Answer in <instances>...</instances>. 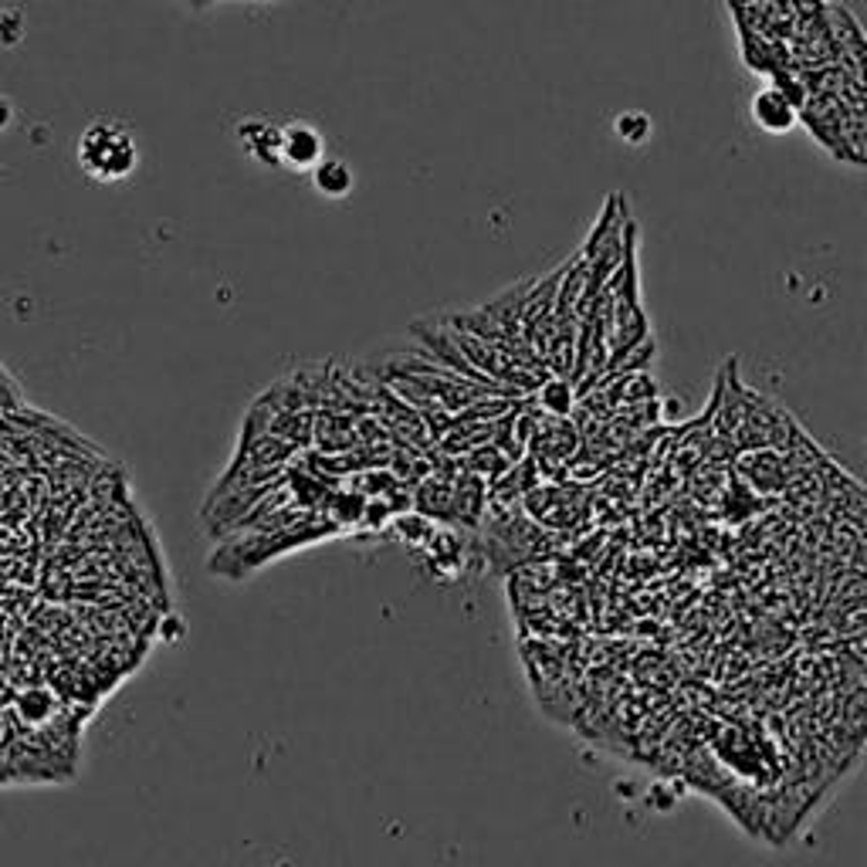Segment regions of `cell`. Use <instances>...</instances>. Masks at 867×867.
<instances>
[{"label": "cell", "mask_w": 867, "mask_h": 867, "mask_svg": "<svg viewBox=\"0 0 867 867\" xmlns=\"http://www.w3.org/2000/svg\"><path fill=\"white\" fill-rule=\"evenodd\" d=\"M75 159L88 180L95 184H123L139 167L136 133L119 119H95L82 129Z\"/></svg>", "instance_id": "1"}, {"label": "cell", "mask_w": 867, "mask_h": 867, "mask_svg": "<svg viewBox=\"0 0 867 867\" xmlns=\"http://www.w3.org/2000/svg\"><path fill=\"white\" fill-rule=\"evenodd\" d=\"M325 156V133L309 119H285L279 139V170L309 174Z\"/></svg>", "instance_id": "2"}, {"label": "cell", "mask_w": 867, "mask_h": 867, "mask_svg": "<svg viewBox=\"0 0 867 867\" xmlns=\"http://www.w3.org/2000/svg\"><path fill=\"white\" fill-rule=\"evenodd\" d=\"M749 116H752L755 129H763L770 136H783L800 126V108L780 85L759 88L749 102Z\"/></svg>", "instance_id": "3"}, {"label": "cell", "mask_w": 867, "mask_h": 867, "mask_svg": "<svg viewBox=\"0 0 867 867\" xmlns=\"http://www.w3.org/2000/svg\"><path fill=\"white\" fill-rule=\"evenodd\" d=\"M238 146L244 156H251L261 167L279 170V139H282V123L268 116H244L234 129Z\"/></svg>", "instance_id": "4"}, {"label": "cell", "mask_w": 867, "mask_h": 867, "mask_svg": "<svg viewBox=\"0 0 867 867\" xmlns=\"http://www.w3.org/2000/svg\"><path fill=\"white\" fill-rule=\"evenodd\" d=\"M309 180H312L315 194L325 197V200H346L353 194V187H356L353 167L346 159H340V156H322L315 167L309 170Z\"/></svg>", "instance_id": "5"}, {"label": "cell", "mask_w": 867, "mask_h": 867, "mask_svg": "<svg viewBox=\"0 0 867 867\" xmlns=\"http://www.w3.org/2000/svg\"><path fill=\"white\" fill-rule=\"evenodd\" d=\"M532 400L539 404V410L546 417H570L573 404H576V390L563 376H546L539 384V390L532 394Z\"/></svg>", "instance_id": "6"}, {"label": "cell", "mask_w": 867, "mask_h": 867, "mask_svg": "<svg viewBox=\"0 0 867 867\" xmlns=\"http://www.w3.org/2000/svg\"><path fill=\"white\" fill-rule=\"evenodd\" d=\"M614 136L627 146H644L655 136V123H650V116L640 113V108H627V113H620L614 119Z\"/></svg>", "instance_id": "7"}, {"label": "cell", "mask_w": 867, "mask_h": 867, "mask_svg": "<svg viewBox=\"0 0 867 867\" xmlns=\"http://www.w3.org/2000/svg\"><path fill=\"white\" fill-rule=\"evenodd\" d=\"M14 126V102L0 92V133H8Z\"/></svg>", "instance_id": "8"}]
</instances>
